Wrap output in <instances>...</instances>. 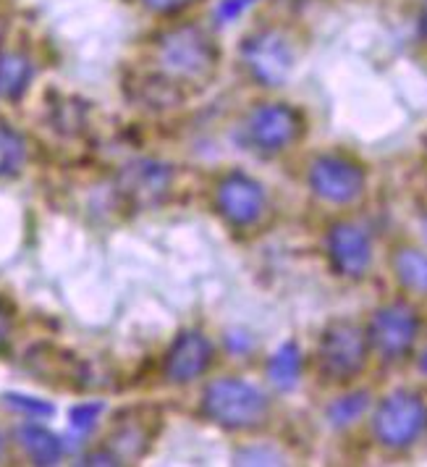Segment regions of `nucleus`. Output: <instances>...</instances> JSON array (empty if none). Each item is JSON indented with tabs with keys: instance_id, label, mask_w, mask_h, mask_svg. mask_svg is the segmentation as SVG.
Listing matches in <instances>:
<instances>
[{
	"instance_id": "1",
	"label": "nucleus",
	"mask_w": 427,
	"mask_h": 467,
	"mask_svg": "<svg viewBox=\"0 0 427 467\" xmlns=\"http://www.w3.org/2000/svg\"><path fill=\"white\" fill-rule=\"evenodd\" d=\"M215 37L199 24L184 22L163 29L155 40V66L163 79L181 87H205L218 71Z\"/></svg>"
},
{
	"instance_id": "2",
	"label": "nucleus",
	"mask_w": 427,
	"mask_h": 467,
	"mask_svg": "<svg viewBox=\"0 0 427 467\" xmlns=\"http://www.w3.org/2000/svg\"><path fill=\"white\" fill-rule=\"evenodd\" d=\"M199 412L223 431H252L268 420L270 400L257 383L226 376L205 386Z\"/></svg>"
},
{
	"instance_id": "3",
	"label": "nucleus",
	"mask_w": 427,
	"mask_h": 467,
	"mask_svg": "<svg viewBox=\"0 0 427 467\" xmlns=\"http://www.w3.org/2000/svg\"><path fill=\"white\" fill-rule=\"evenodd\" d=\"M370 358V341L362 326L354 320L336 318L322 328L318 341V373L325 383L354 381L367 365Z\"/></svg>"
},
{
	"instance_id": "4",
	"label": "nucleus",
	"mask_w": 427,
	"mask_h": 467,
	"mask_svg": "<svg viewBox=\"0 0 427 467\" xmlns=\"http://www.w3.org/2000/svg\"><path fill=\"white\" fill-rule=\"evenodd\" d=\"M427 428V404L414 391H391L372 412V436L385 449H406Z\"/></svg>"
},
{
	"instance_id": "5",
	"label": "nucleus",
	"mask_w": 427,
	"mask_h": 467,
	"mask_svg": "<svg viewBox=\"0 0 427 467\" xmlns=\"http://www.w3.org/2000/svg\"><path fill=\"white\" fill-rule=\"evenodd\" d=\"M241 61L257 85L280 87L297 66V50L280 29H257L241 43Z\"/></svg>"
},
{
	"instance_id": "6",
	"label": "nucleus",
	"mask_w": 427,
	"mask_h": 467,
	"mask_svg": "<svg viewBox=\"0 0 427 467\" xmlns=\"http://www.w3.org/2000/svg\"><path fill=\"white\" fill-rule=\"evenodd\" d=\"M307 184L312 194L328 205H351L364 194L367 173L354 158L341 152H325L310 163Z\"/></svg>"
},
{
	"instance_id": "7",
	"label": "nucleus",
	"mask_w": 427,
	"mask_h": 467,
	"mask_svg": "<svg viewBox=\"0 0 427 467\" xmlns=\"http://www.w3.org/2000/svg\"><path fill=\"white\" fill-rule=\"evenodd\" d=\"M370 352H378L383 360L393 362L406 358L420 337V316L409 302L381 305L364 328Z\"/></svg>"
},
{
	"instance_id": "8",
	"label": "nucleus",
	"mask_w": 427,
	"mask_h": 467,
	"mask_svg": "<svg viewBox=\"0 0 427 467\" xmlns=\"http://www.w3.org/2000/svg\"><path fill=\"white\" fill-rule=\"evenodd\" d=\"M304 131V119L289 103H259L244 121V140L259 155L289 150Z\"/></svg>"
},
{
	"instance_id": "9",
	"label": "nucleus",
	"mask_w": 427,
	"mask_h": 467,
	"mask_svg": "<svg viewBox=\"0 0 427 467\" xmlns=\"http://www.w3.org/2000/svg\"><path fill=\"white\" fill-rule=\"evenodd\" d=\"M173 187V169L155 158L128 161L116 176V192L137 211H152L168 200Z\"/></svg>"
},
{
	"instance_id": "10",
	"label": "nucleus",
	"mask_w": 427,
	"mask_h": 467,
	"mask_svg": "<svg viewBox=\"0 0 427 467\" xmlns=\"http://www.w3.org/2000/svg\"><path fill=\"white\" fill-rule=\"evenodd\" d=\"M215 208L229 226L249 229L268 208V194L265 187L249 173L231 171L215 187Z\"/></svg>"
},
{
	"instance_id": "11",
	"label": "nucleus",
	"mask_w": 427,
	"mask_h": 467,
	"mask_svg": "<svg viewBox=\"0 0 427 467\" xmlns=\"http://www.w3.org/2000/svg\"><path fill=\"white\" fill-rule=\"evenodd\" d=\"M213 341L197 328H184L163 358V376L173 386H189L213 368Z\"/></svg>"
},
{
	"instance_id": "12",
	"label": "nucleus",
	"mask_w": 427,
	"mask_h": 467,
	"mask_svg": "<svg viewBox=\"0 0 427 467\" xmlns=\"http://www.w3.org/2000/svg\"><path fill=\"white\" fill-rule=\"evenodd\" d=\"M330 268L343 278H362L372 265V239L354 221H336L325 236Z\"/></svg>"
},
{
	"instance_id": "13",
	"label": "nucleus",
	"mask_w": 427,
	"mask_h": 467,
	"mask_svg": "<svg viewBox=\"0 0 427 467\" xmlns=\"http://www.w3.org/2000/svg\"><path fill=\"white\" fill-rule=\"evenodd\" d=\"M35 79V61L22 50H0V100L19 103Z\"/></svg>"
},
{
	"instance_id": "14",
	"label": "nucleus",
	"mask_w": 427,
	"mask_h": 467,
	"mask_svg": "<svg viewBox=\"0 0 427 467\" xmlns=\"http://www.w3.org/2000/svg\"><path fill=\"white\" fill-rule=\"evenodd\" d=\"M16 441L35 465H58L64 457V441L35 420L16 428Z\"/></svg>"
},
{
	"instance_id": "15",
	"label": "nucleus",
	"mask_w": 427,
	"mask_h": 467,
	"mask_svg": "<svg viewBox=\"0 0 427 467\" xmlns=\"http://www.w3.org/2000/svg\"><path fill=\"white\" fill-rule=\"evenodd\" d=\"M301 368H304V358L297 341H286L280 344L276 352L268 360V381L276 386L278 391H294L300 386Z\"/></svg>"
},
{
	"instance_id": "16",
	"label": "nucleus",
	"mask_w": 427,
	"mask_h": 467,
	"mask_svg": "<svg viewBox=\"0 0 427 467\" xmlns=\"http://www.w3.org/2000/svg\"><path fill=\"white\" fill-rule=\"evenodd\" d=\"M393 276L406 292L427 297V253L420 247H399L393 253Z\"/></svg>"
},
{
	"instance_id": "17",
	"label": "nucleus",
	"mask_w": 427,
	"mask_h": 467,
	"mask_svg": "<svg viewBox=\"0 0 427 467\" xmlns=\"http://www.w3.org/2000/svg\"><path fill=\"white\" fill-rule=\"evenodd\" d=\"M29 161L26 140L16 129L0 124V179H14L19 176Z\"/></svg>"
},
{
	"instance_id": "18",
	"label": "nucleus",
	"mask_w": 427,
	"mask_h": 467,
	"mask_svg": "<svg viewBox=\"0 0 427 467\" xmlns=\"http://www.w3.org/2000/svg\"><path fill=\"white\" fill-rule=\"evenodd\" d=\"M370 400H372L370 391H349V394H343V397L328 404L325 418L333 428H349L370 410Z\"/></svg>"
},
{
	"instance_id": "19",
	"label": "nucleus",
	"mask_w": 427,
	"mask_h": 467,
	"mask_svg": "<svg viewBox=\"0 0 427 467\" xmlns=\"http://www.w3.org/2000/svg\"><path fill=\"white\" fill-rule=\"evenodd\" d=\"M3 404L11 407L19 415H26L29 420H45V418H53L56 415V407L47 402V400L26 397V394H16V391L3 394Z\"/></svg>"
},
{
	"instance_id": "20",
	"label": "nucleus",
	"mask_w": 427,
	"mask_h": 467,
	"mask_svg": "<svg viewBox=\"0 0 427 467\" xmlns=\"http://www.w3.org/2000/svg\"><path fill=\"white\" fill-rule=\"evenodd\" d=\"M103 410H106V404L103 402H82L76 404V407H71V412H68V425H71V431L79 433V436H86V433L97 425Z\"/></svg>"
},
{
	"instance_id": "21",
	"label": "nucleus",
	"mask_w": 427,
	"mask_h": 467,
	"mask_svg": "<svg viewBox=\"0 0 427 467\" xmlns=\"http://www.w3.org/2000/svg\"><path fill=\"white\" fill-rule=\"evenodd\" d=\"M257 0H220L215 5V22L218 24H234L239 22Z\"/></svg>"
},
{
	"instance_id": "22",
	"label": "nucleus",
	"mask_w": 427,
	"mask_h": 467,
	"mask_svg": "<svg viewBox=\"0 0 427 467\" xmlns=\"http://www.w3.org/2000/svg\"><path fill=\"white\" fill-rule=\"evenodd\" d=\"M14 323H16V316H14L11 302L0 297V355L8 352V347H11V339H14Z\"/></svg>"
},
{
	"instance_id": "23",
	"label": "nucleus",
	"mask_w": 427,
	"mask_h": 467,
	"mask_svg": "<svg viewBox=\"0 0 427 467\" xmlns=\"http://www.w3.org/2000/svg\"><path fill=\"white\" fill-rule=\"evenodd\" d=\"M150 14L155 16H178L181 11H187L194 0H139Z\"/></svg>"
},
{
	"instance_id": "24",
	"label": "nucleus",
	"mask_w": 427,
	"mask_h": 467,
	"mask_svg": "<svg viewBox=\"0 0 427 467\" xmlns=\"http://www.w3.org/2000/svg\"><path fill=\"white\" fill-rule=\"evenodd\" d=\"M239 465H283V460L270 449H247L239 457Z\"/></svg>"
},
{
	"instance_id": "25",
	"label": "nucleus",
	"mask_w": 427,
	"mask_h": 467,
	"mask_svg": "<svg viewBox=\"0 0 427 467\" xmlns=\"http://www.w3.org/2000/svg\"><path fill=\"white\" fill-rule=\"evenodd\" d=\"M420 32H422V37L427 40V0L422 3V8H420Z\"/></svg>"
},
{
	"instance_id": "26",
	"label": "nucleus",
	"mask_w": 427,
	"mask_h": 467,
	"mask_svg": "<svg viewBox=\"0 0 427 467\" xmlns=\"http://www.w3.org/2000/svg\"><path fill=\"white\" fill-rule=\"evenodd\" d=\"M0 457H3V436H0Z\"/></svg>"
},
{
	"instance_id": "27",
	"label": "nucleus",
	"mask_w": 427,
	"mask_h": 467,
	"mask_svg": "<svg viewBox=\"0 0 427 467\" xmlns=\"http://www.w3.org/2000/svg\"><path fill=\"white\" fill-rule=\"evenodd\" d=\"M425 152H427V137H425Z\"/></svg>"
}]
</instances>
